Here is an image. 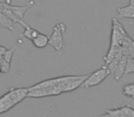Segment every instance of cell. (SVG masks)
Instances as JSON below:
<instances>
[{
	"mask_svg": "<svg viewBox=\"0 0 134 117\" xmlns=\"http://www.w3.org/2000/svg\"><path fill=\"white\" fill-rule=\"evenodd\" d=\"M28 88H10L7 93L0 97V114L7 113L10 109L28 97Z\"/></svg>",
	"mask_w": 134,
	"mask_h": 117,
	"instance_id": "obj_1",
	"label": "cell"
},
{
	"mask_svg": "<svg viewBox=\"0 0 134 117\" xmlns=\"http://www.w3.org/2000/svg\"><path fill=\"white\" fill-rule=\"evenodd\" d=\"M64 32V24L62 22H58L52 29V35L49 37V45H51L58 52L62 51L64 48V40H63V33Z\"/></svg>",
	"mask_w": 134,
	"mask_h": 117,
	"instance_id": "obj_2",
	"label": "cell"
},
{
	"mask_svg": "<svg viewBox=\"0 0 134 117\" xmlns=\"http://www.w3.org/2000/svg\"><path fill=\"white\" fill-rule=\"evenodd\" d=\"M110 72L108 71L107 66H103L100 69L97 70L96 71H94L92 74L88 75L87 78L84 81V82L82 83L81 87L82 88H92L94 86H97L98 84H100L105 79H107L109 76Z\"/></svg>",
	"mask_w": 134,
	"mask_h": 117,
	"instance_id": "obj_3",
	"label": "cell"
},
{
	"mask_svg": "<svg viewBox=\"0 0 134 117\" xmlns=\"http://www.w3.org/2000/svg\"><path fill=\"white\" fill-rule=\"evenodd\" d=\"M32 5H34L33 1L30 2L27 6H12V5H9V8H10V9H11V11L16 15V17H19L20 20L24 21L25 13H26L27 10H28Z\"/></svg>",
	"mask_w": 134,
	"mask_h": 117,
	"instance_id": "obj_4",
	"label": "cell"
},
{
	"mask_svg": "<svg viewBox=\"0 0 134 117\" xmlns=\"http://www.w3.org/2000/svg\"><path fill=\"white\" fill-rule=\"evenodd\" d=\"M117 12L120 19H134V7L128 5L123 8H118Z\"/></svg>",
	"mask_w": 134,
	"mask_h": 117,
	"instance_id": "obj_5",
	"label": "cell"
},
{
	"mask_svg": "<svg viewBox=\"0 0 134 117\" xmlns=\"http://www.w3.org/2000/svg\"><path fill=\"white\" fill-rule=\"evenodd\" d=\"M127 60L128 58L126 56H122V58L120 59V61H119V65H118L117 69H116L115 72H114V79L116 81L120 80L121 77L124 75L125 73V69H126V64H127Z\"/></svg>",
	"mask_w": 134,
	"mask_h": 117,
	"instance_id": "obj_6",
	"label": "cell"
},
{
	"mask_svg": "<svg viewBox=\"0 0 134 117\" xmlns=\"http://www.w3.org/2000/svg\"><path fill=\"white\" fill-rule=\"evenodd\" d=\"M0 27L7 28L14 33H18L15 29V23L2 13H0Z\"/></svg>",
	"mask_w": 134,
	"mask_h": 117,
	"instance_id": "obj_7",
	"label": "cell"
},
{
	"mask_svg": "<svg viewBox=\"0 0 134 117\" xmlns=\"http://www.w3.org/2000/svg\"><path fill=\"white\" fill-rule=\"evenodd\" d=\"M32 44L38 48H43L49 45V36L42 34L40 32V34L32 40Z\"/></svg>",
	"mask_w": 134,
	"mask_h": 117,
	"instance_id": "obj_8",
	"label": "cell"
},
{
	"mask_svg": "<svg viewBox=\"0 0 134 117\" xmlns=\"http://www.w3.org/2000/svg\"><path fill=\"white\" fill-rule=\"evenodd\" d=\"M39 34H40V31H38L35 28H32L31 27H30V25H29L28 27L24 28V32L19 34V36H20V37H24V38H26V39L32 41Z\"/></svg>",
	"mask_w": 134,
	"mask_h": 117,
	"instance_id": "obj_9",
	"label": "cell"
},
{
	"mask_svg": "<svg viewBox=\"0 0 134 117\" xmlns=\"http://www.w3.org/2000/svg\"><path fill=\"white\" fill-rule=\"evenodd\" d=\"M122 93L124 96L134 99V82L125 84L122 87Z\"/></svg>",
	"mask_w": 134,
	"mask_h": 117,
	"instance_id": "obj_10",
	"label": "cell"
},
{
	"mask_svg": "<svg viewBox=\"0 0 134 117\" xmlns=\"http://www.w3.org/2000/svg\"><path fill=\"white\" fill-rule=\"evenodd\" d=\"M16 48H17V46L14 47V48H9V50H7L6 51H5V53L3 54L2 58L6 60L7 62H8V63L11 64L12 58H13V54H14V51L16 50Z\"/></svg>",
	"mask_w": 134,
	"mask_h": 117,
	"instance_id": "obj_11",
	"label": "cell"
},
{
	"mask_svg": "<svg viewBox=\"0 0 134 117\" xmlns=\"http://www.w3.org/2000/svg\"><path fill=\"white\" fill-rule=\"evenodd\" d=\"M130 73H134V60L132 58H128L124 74H130Z\"/></svg>",
	"mask_w": 134,
	"mask_h": 117,
	"instance_id": "obj_12",
	"label": "cell"
},
{
	"mask_svg": "<svg viewBox=\"0 0 134 117\" xmlns=\"http://www.w3.org/2000/svg\"><path fill=\"white\" fill-rule=\"evenodd\" d=\"M0 68L3 73H8L10 71V63H8L2 57H0Z\"/></svg>",
	"mask_w": 134,
	"mask_h": 117,
	"instance_id": "obj_13",
	"label": "cell"
},
{
	"mask_svg": "<svg viewBox=\"0 0 134 117\" xmlns=\"http://www.w3.org/2000/svg\"><path fill=\"white\" fill-rule=\"evenodd\" d=\"M130 5H131L132 7H134V0H130Z\"/></svg>",
	"mask_w": 134,
	"mask_h": 117,
	"instance_id": "obj_14",
	"label": "cell"
},
{
	"mask_svg": "<svg viewBox=\"0 0 134 117\" xmlns=\"http://www.w3.org/2000/svg\"><path fill=\"white\" fill-rule=\"evenodd\" d=\"M0 73H1V68H0Z\"/></svg>",
	"mask_w": 134,
	"mask_h": 117,
	"instance_id": "obj_15",
	"label": "cell"
},
{
	"mask_svg": "<svg viewBox=\"0 0 134 117\" xmlns=\"http://www.w3.org/2000/svg\"><path fill=\"white\" fill-rule=\"evenodd\" d=\"M41 1H45V0H41Z\"/></svg>",
	"mask_w": 134,
	"mask_h": 117,
	"instance_id": "obj_16",
	"label": "cell"
},
{
	"mask_svg": "<svg viewBox=\"0 0 134 117\" xmlns=\"http://www.w3.org/2000/svg\"><path fill=\"white\" fill-rule=\"evenodd\" d=\"M133 60H134V58H133Z\"/></svg>",
	"mask_w": 134,
	"mask_h": 117,
	"instance_id": "obj_17",
	"label": "cell"
},
{
	"mask_svg": "<svg viewBox=\"0 0 134 117\" xmlns=\"http://www.w3.org/2000/svg\"><path fill=\"white\" fill-rule=\"evenodd\" d=\"M0 28H1V27H0Z\"/></svg>",
	"mask_w": 134,
	"mask_h": 117,
	"instance_id": "obj_18",
	"label": "cell"
}]
</instances>
